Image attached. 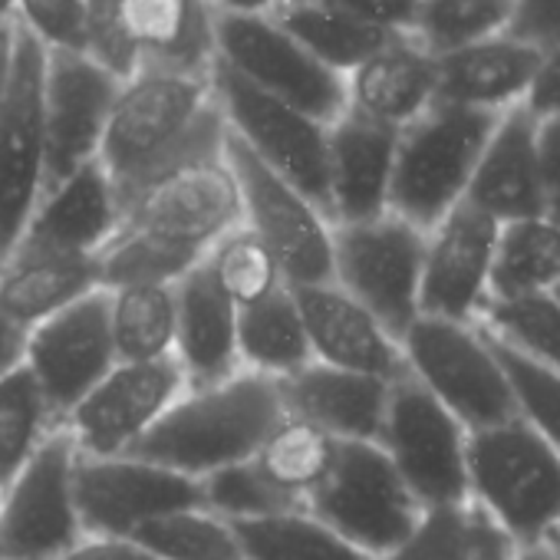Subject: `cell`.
Here are the masks:
<instances>
[{"label": "cell", "mask_w": 560, "mask_h": 560, "mask_svg": "<svg viewBox=\"0 0 560 560\" xmlns=\"http://www.w3.org/2000/svg\"><path fill=\"white\" fill-rule=\"evenodd\" d=\"M221 132L224 116L211 77L139 67L136 77L119 83L96 162L122 198L182 152Z\"/></svg>", "instance_id": "6da1fadb"}, {"label": "cell", "mask_w": 560, "mask_h": 560, "mask_svg": "<svg viewBox=\"0 0 560 560\" xmlns=\"http://www.w3.org/2000/svg\"><path fill=\"white\" fill-rule=\"evenodd\" d=\"M284 419L273 380L241 370L224 383L185 389L129 455L201 481L228 465L250 462Z\"/></svg>", "instance_id": "7a4b0ae2"}, {"label": "cell", "mask_w": 560, "mask_h": 560, "mask_svg": "<svg viewBox=\"0 0 560 560\" xmlns=\"http://www.w3.org/2000/svg\"><path fill=\"white\" fill-rule=\"evenodd\" d=\"M468 501L514 547L560 530V452L521 419L468 432Z\"/></svg>", "instance_id": "3957f363"}, {"label": "cell", "mask_w": 560, "mask_h": 560, "mask_svg": "<svg viewBox=\"0 0 560 560\" xmlns=\"http://www.w3.org/2000/svg\"><path fill=\"white\" fill-rule=\"evenodd\" d=\"M501 113L435 103L425 116L399 132L389 214L432 231L455 205L465 201L475 165Z\"/></svg>", "instance_id": "277c9868"}, {"label": "cell", "mask_w": 560, "mask_h": 560, "mask_svg": "<svg viewBox=\"0 0 560 560\" xmlns=\"http://www.w3.org/2000/svg\"><path fill=\"white\" fill-rule=\"evenodd\" d=\"M304 511L370 560L399 547L425 514L376 442H337Z\"/></svg>", "instance_id": "5b68a950"}, {"label": "cell", "mask_w": 560, "mask_h": 560, "mask_svg": "<svg viewBox=\"0 0 560 560\" xmlns=\"http://www.w3.org/2000/svg\"><path fill=\"white\" fill-rule=\"evenodd\" d=\"M224 136L205 139L119 198L122 224L208 250L241 224V188L224 159Z\"/></svg>", "instance_id": "8992f818"}, {"label": "cell", "mask_w": 560, "mask_h": 560, "mask_svg": "<svg viewBox=\"0 0 560 560\" xmlns=\"http://www.w3.org/2000/svg\"><path fill=\"white\" fill-rule=\"evenodd\" d=\"M399 347L406 373L468 432L517 419L501 363L478 324L419 317Z\"/></svg>", "instance_id": "52a82bcc"}, {"label": "cell", "mask_w": 560, "mask_h": 560, "mask_svg": "<svg viewBox=\"0 0 560 560\" xmlns=\"http://www.w3.org/2000/svg\"><path fill=\"white\" fill-rule=\"evenodd\" d=\"M224 159L241 188V224L273 254L288 288L334 280V221L231 132Z\"/></svg>", "instance_id": "ba28073f"}, {"label": "cell", "mask_w": 560, "mask_h": 560, "mask_svg": "<svg viewBox=\"0 0 560 560\" xmlns=\"http://www.w3.org/2000/svg\"><path fill=\"white\" fill-rule=\"evenodd\" d=\"M376 445L422 511L468 508V429L409 373L389 383Z\"/></svg>", "instance_id": "9c48e42d"}, {"label": "cell", "mask_w": 560, "mask_h": 560, "mask_svg": "<svg viewBox=\"0 0 560 560\" xmlns=\"http://www.w3.org/2000/svg\"><path fill=\"white\" fill-rule=\"evenodd\" d=\"M422 257L425 231L389 211L334 224V284L360 301L396 340L422 317Z\"/></svg>", "instance_id": "30bf717a"}, {"label": "cell", "mask_w": 560, "mask_h": 560, "mask_svg": "<svg viewBox=\"0 0 560 560\" xmlns=\"http://www.w3.org/2000/svg\"><path fill=\"white\" fill-rule=\"evenodd\" d=\"M218 63L330 126L347 113V77L307 54L270 14H214Z\"/></svg>", "instance_id": "8fae6325"}, {"label": "cell", "mask_w": 560, "mask_h": 560, "mask_svg": "<svg viewBox=\"0 0 560 560\" xmlns=\"http://www.w3.org/2000/svg\"><path fill=\"white\" fill-rule=\"evenodd\" d=\"M44 67L47 50L14 24L11 70L0 106V257L21 241L47 188Z\"/></svg>", "instance_id": "7c38bea8"}, {"label": "cell", "mask_w": 560, "mask_h": 560, "mask_svg": "<svg viewBox=\"0 0 560 560\" xmlns=\"http://www.w3.org/2000/svg\"><path fill=\"white\" fill-rule=\"evenodd\" d=\"M211 86L228 132L330 218L327 126L250 86L224 63H214Z\"/></svg>", "instance_id": "4fadbf2b"}, {"label": "cell", "mask_w": 560, "mask_h": 560, "mask_svg": "<svg viewBox=\"0 0 560 560\" xmlns=\"http://www.w3.org/2000/svg\"><path fill=\"white\" fill-rule=\"evenodd\" d=\"M77 455L70 432L57 429L4 485L0 560H57L86 537L73 498Z\"/></svg>", "instance_id": "5bb4252c"}, {"label": "cell", "mask_w": 560, "mask_h": 560, "mask_svg": "<svg viewBox=\"0 0 560 560\" xmlns=\"http://www.w3.org/2000/svg\"><path fill=\"white\" fill-rule=\"evenodd\" d=\"M188 389L175 357L116 363L60 422L80 455H129Z\"/></svg>", "instance_id": "9a60e30c"}, {"label": "cell", "mask_w": 560, "mask_h": 560, "mask_svg": "<svg viewBox=\"0 0 560 560\" xmlns=\"http://www.w3.org/2000/svg\"><path fill=\"white\" fill-rule=\"evenodd\" d=\"M73 498L86 537H132L159 514L201 504V481L139 455H77Z\"/></svg>", "instance_id": "2e32d148"}, {"label": "cell", "mask_w": 560, "mask_h": 560, "mask_svg": "<svg viewBox=\"0 0 560 560\" xmlns=\"http://www.w3.org/2000/svg\"><path fill=\"white\" fill-rule=\"evenodd\" d=\"M24 363L37 376L54 416L63 422L67 412L116 366L109 294L90 291L86 298L27 330Z\"/></svg>", "instance_id": "e0dca14e"}, {"label": "cell", "mask_w": 560, "mask_h": 560, "mask_svg": "<svg viewBox=\"0 0 560 560\" xmlns=\"http://www.w3.org/2000/svg\"><path fill=\"white\" fill-rule=\"evenodd\" d=\"M501 224L475 205H455L432 231H425L422 257V317L475 324L488 304L491 260Z\"/></svg>", "instance_id": "ac0fdd59"}, {"label": "cell", "mask_w": 560, "mask_h": 560, "mask_svg": "<svg viewBox=\"0 0 560 560\" xmlns=\"http://www.w3.org/2000/svg\"><path fill=\"white\" fill-rule=\"evenodd\" d=\"M119 80L86 54H47L44 122H47V188L96 162Z\"/></svg>", "instance_id": "d6986e66"}, {"label": "cell", "mask_w": 560, "mask_h": 560, "mask_svg": "<svg viewBox=\"0 0 560 560\" xmlns=\"http://www.w3.org/2000/svg\"><path fill=\"white\" fill-rule=\"evenodd\" d=\"M291 294L298 301L314 363L366 373L386 383L406 376L399 340L334 280L291 288Z\"/></svg>", "instance_id": "ffe728a7"}, {"label": "cell", "mask_w": 560, "mask_h": 560, "mask_svg": "<svg viewBox=\"0 0 560 560\" xmlns=\"http://www.w3.org/2000/svg\"><path fill=\"white\" fill-rule=\"evenodd\" d=\"M399 129L353 109L327 126V198L330 221L353 224L389 211Z\"/></svg>", "instance_id": "44dd1931"}, {"label": "cell", "mask_w": 560, "mask_h": 560, "mask_svg": "<svg viewBox=\"0 0 560 560\" xmlns=\"http://www.w3.org/2000/svg\"><path fill=\"white\" fill-rule=\"evenodd\" d=\"M277 396L291 419L320 429L334 442H376L386 416L389 383L311 363L284 380H277Z\"/></svg>", "instance_id": "7402d4cb"}, {"label": "cell", "mask_w": 560, "mask_h": 560, "mask_svg": "<svg viewBox=\"0 0 560 560\" xmlns=\"http://www.w3.org/2000/svg\"><path fill=\"white\" fill-rule=\"evenodd\" d=\"M175 363L188 389L214 386L241 373L237 304L221 291L208 260L175 284Z\"/></svg>", "instance_id": "603a6c76"}, {"label": "cell", "mask_w": 560, "mask_h": 560, "mask_svg": "<svg viewBox=\"0 0 560 560\" xmlns=\"http://www.w3.org/2000/svg\"><path fill=\"white\" fill-rule=\"evenodd\" d=\"M100 291L96 257L21 237L0 257V314L24 330Z\"/></svg>", "instance_id": "cb8c5ba5"}, {"label": "cell", "mask_w": 560, "mask_h": 560, "mask_svg": "<svg viewBox=\"0 0 560 560\" xmlns=\"http://www.w3.org/2000/svg\"><path fill=\"white\" fill-rule=\"evenodd\" d=\"M119 224L122 208L113 178L100 162H86L83 168L44 188L21 237L96 257L113 241Z\"/></svg>", "instance_id": "d4e9b609"}, {"label": "cell", "mask_w": 560, "mask_h": 560, "mask_svg": "<svg viewBox=\"0 0 560 560\" xmlns=\"http://www.w3.org/2000/svg\"><path fill=\"white\" fill-rule=\"evenodd\" d=\"M465 201L498 224L540 214L537 119L524 106H511L498 116V126L475 165Z\"/></svg>", "instance_id": "484cf974"}, {"label": "cell", "mask_w": 560, "mask_h": 560, "mask_svg": "<svg viewBox=\"0 0 560 560\" xmlns=\"http://www.w3.org/2000/svg\"><path fill=\"white\" fill-rule=\"evenodd\" d=\"M435 57L409 34H396L383 50L347 73V109L402 132L435 106Z\"/></svg>", "instance_id": "4316f807"}, {"label": "cell", "mask_w": 560, "mask_h": 560, "mask_svg": "<svg viewBox=\"0 0 560 560\" xmlns=\"http://www.w3.org/2000/svg\"><path fill=\"white\" fill-rule=\"evenodd\" d=\"M540 54L544 50L501 34L435 57V103L481 113H504L511 106H521L537 73Z\"/></svg>", "instance_id": "83f0119b"}, {"label": "cell", "mask_w": 560, "mask_h": 560, "mask_svg": "<svg viewBox=\"0 0 560 560\" xmlns=\"http://www.w3.org/2000/svg\"><path fill=\"white\" fill-rule=\"evenodd\" d=\"M214 8L208 0H119V18L136 44L142 67L211 77Z\"/></svg>", "instance_id": "f1b7e54d"}, {"label": "cell", "mask_w": 560, "mask_h": 560, "mask_svg": "<svg viewBox=\"0 0 560 560\" xmlns=\"http://www.w3.org/2000/svg\"><path fill=\"white\" fill-rule=\"evenodd\" d=\"M560 291V224L544 214L498 231L488 301H524Z\"/></svg>", "instance_id": "f546056e"}, {"label": "cell", "mask_w": 560, "mask_h": 560, "mask_svg": "<svg viewBox=\"0 0 560 560\" xmlns=\"http://www.w3.org/2000/svg\"><path fill=\"white\" fill-rule=\"evenodd\" d=\"M237 357L241 370L273 383L314 363L291 288H280L270 298L237 311Z\"/></svg>", "instance_id": "4dcf8cb0"}, {"label": "cell", "mask_w": 560, "mask_h": 560, "mask_svg": "<svg viewBox=\"0 0 560 560\" xmlns=\"http://www.w3.org/2000/svg\"><path fill=\"white\" fill-rule=\"evenodd\" d=\"M270 18L284 27L307 54L337 73H353L363 60L383 50L396 34H386L360 18L340 11L330 0H301V4H273Z\"/></svg>", "instance_id": "1f68e13d"}, {"label": "cell", "mask_w": 560, "mask_h": 560, "mask_svg": "<svg viewBox=\"0 0 560 560\" xmlns=\"http://www.w3.org/2000/svg\"><path fill=\"white\" fill-rule=\"evenodd\" d=\"M208 250L139 231L119 228L113 241L96 254V280L100 291L119 288H175L178 280L205 260Z\"/></svg>", "instance_id": "d6a6232c"}, {"label": "cell", "mask_w": 560, "mask_h": 560, "mask_svg": "<svg viewBox=\"0 0 560 560\" xmlns=\"http://www.w3.org/2000/svg\"><path fill=\"white\" fill-rule=\"evenodd\" d=\"M241 560H370L304 508L234 521Z\"/></svg>", "instance_id": "836d02e7"}, {"label": "cell", "mask_w": 560, "mask_h": 560, "mask_svg": "<svg viewBox=\"0 0 560 560\" xmlns=\"http://www.w3.org/2000/svg\"><path fill=\"white\" fill-rule=\"evenodd\" d=\"M106 294L116 363L175 357V288H119Z\"/></svg>", "instance_id": "e575fe53"}, {"label": "cell", "mask_w": 560, "mask_h": 560, "mask_svg": "<svg viewBox=\"0 0 560 560\" xmlns=\"http://www.w3.org/2000/svg\"><path fill=\"white\" fill-rule=\"evenodd\" d=\"M57 429L60 419L27 363L0 376V485H8Z\"/></svg>", "instance_id": "d590c367"}, {"label": "cell", "mask_w": 560, "mask_h": 560, "mask_svg": "<svg viewBox=\"0 0 560 560\" xmlns=\"http://www.w3.org/2000/svg\"><path fill=\"white\" fill-rule=\"evenodd\" d=\"M129 540L155 560H241L234 527L201 504L159 514Z\"/></svg>", "instance_id": "8d00e7d4"}, {"label": "cell", "mask_w": 560, "mask_h": 560, "mask_svg": "<svg viewBox=\"0 0 560 560\" xmlns=\"http://www.w3.org/2000/svg\"><path fill=\"white\" fill-rule=\"evenodd\" d=\"M511 11L514 0H419L409 37L429 57H445L501 37L511 24Z\"/></svg>", "instance_id": "74e56055"}, {"label": "cell", "mask_w": 560, "mask_h": 560, "mask_svg": "<svg viewBox=\"0 0 560 560\" xmlns=\"http://www.w3.org/2000/svg\"><path fill=\"white\" fill-rule=\"evenodd\" d=\"M334 445L337 442L327 439L320 429L288 416L267 435V442L254 455V465L280 494H288L294 504L304 508V498L314 491L334 458Z\"/></svg>", "instance_id": "f35d334b"}, {"label": "cell", "mask_w": 560, "mask_h": 560, "mask_svg": "<svg viewBox=\"0 0 560 560\" xmlns=\"http://www.w3.org/2000/svg\"><path fill=\"white\" fill-rule=\"evenodd\" d=\"M488 337L521 357L560 373V298L540 294L524 301H488L475 320Z\"/></svg>", "instance_id": "ab89813d"}, {"label": "cell", "mask_w": 560, "mask_h": 560, "mask_svg": "<svg viewBox=\"0 0 560 560\" xmlns=\"http://www.w3.org/2000/svg\"><path fill=\"white\" fill-rule=\"evenodd\" d=\"M205 260H208L214 280L221 284V291L237 304V311L270 298L280 288H288L273 254L244 224H237L234 231L218 237L208 247Z\"/></svg>", "instance_id": "60d3db41"}, {"label": "cell", "mask_w": 560, "mask_h": 560, "mask_svg": "<svg viewBox=\"0 0 560 560\" xmlns=\"http://www.w3.org/2000/svg\"><path fill=\"white\" fill-rule=\"evenodd\" d=\"M488 343H491V350L501 363V373L508 380L517 419L527 429H534L553 452H560V373L521 357L517 350H511L508 343H501L494 337H488Z\"/></svg>", "instance_id": "b9f144b4"}, {"label": "cell", "mask_w": 560, "mask_h": 560, "mask_svg": "<svg viewBox=\"0 0 560 560\" xmlns=\"http://www.w3.org/2000/svg\"><path fill=\"white\" fill-rule=\"evenodd\" d=\"M201 508L234 524V521L267 517L277 511H294L301 504H294L288 494H280L250 458L201 478Z\"/></svg>", "instance_id": "7bdbcfd3"}, {"label": "cell", "mask_w": 560, "mask_h": 560, "mask_svg": "<svg viewBox=\"0 0 560 560\" xmlns=\"http://www.w3.org/2000/svg\"><path fill=\"white\" fill-rule=\"evenodd\" d=\"M380 560H475V511L439 508L425 511L416 530Z\"/></svg>", "instance_id": "ee69618b"}, {"label": "cell", "mask_w": 560, "mask_h": 560, "mask_svg": "<svg viewBox=\"0 0 560 560\" xmlns=\"http://www.w3.org/2000/svg\"><path fill=\"white\" fill-rule=\"evenodd\" d=\"M14 24L47 54L86 50V0H18Z\"/></svg>", "instance_id": "f6af8a7d"}, {"label": "cell", "mask_w": 560, "mask_h": 560, "mask_svg": "<svg viewBox=\"0 0 560 560\" xmlns=\"http://www.w3.org/2000/svg\"><path fill=\"white\" fill-rule=\"evenodd\" d=\"M83 54L119 83L139 73L142 57L126 34V24L119 18V0H86V50Z\"/></svg>", "instance_id": "bcb514c9"}, {"label": "cell", "mask_w": 560, "mask_h": 560, "mask_svg": "<svg viewBox=\"0 0 560 560\" xmlns=\"http://www.w3.org/2000/svg\"><path fill=\"white\" fill-rule=\"evenodd\" d=\"M504 37L537 47V50L557 47L560 44V0H514Z\"/></svg>", "instance_id": "7dc6e473"}, {"label": "cell", "mask_w": 560, "mask_h": 560, "mask_svg": "<svg viewBox=\"0 0 560 560\" xmlns=\"http://www.w3.org/2000/svg\"><path fill=\"white\" fill-rule=\"evenodd\" d=\"M537 182L540 214L560 224V119L537 122Z\"/></svg>", "instance_id": "c3c4849f"}, {"label": "cell", "mask_w": 560, "mask_h": 560, "mask_svg": "<svg viewBox=\"0 0 560 560\" xmlns=\"http://www.w3.org/2000/svg\"><path fill=\"white\" fill-rule=\"evenodd\" d=\"M330 4L386 34H409L419 11V0H330Z\"/></svg>", "instance_id": "681fc988"}, {"label": "cell", "mask_w": 560, "mask_h": 560, "mask_svg": "<svg viewBox=\"0 0 560 560\" xmlns=\"http://www.w3.org/2000/svg\"><path fill=\"white\" fill-rule=\"evenodd\" d=\"M537 122L560 119V44L540 54L537 73L527 86V96L521 103Z\"/></svg>", "instance_id": "f907efd6"}, {"label": "cell", "mask_w": 560, "mask_h": 560, "mask_svg": "<svg viewBox=\"0 0 560 560\" xmlns=\"http://www.w3.org/2000/svg\"><path fill=\"white\" fill-rule=\"evenodd\" d=\"M57 560H155L129 537H83Z\"/></svg>", "instance_id": "816d5d0a"}, {"label": "cell", "mask_w": 560, "mask_h": 560, "mask_svg": "<svg viewBox=\"0 0 560 560\" xmlns=\"http://www.w3.org/2000/svg\"><path fill=\"white\" fill-rule=\"evenodd\" d=\"M511 550L514 544L485 514L475 511V560H511Z\"/></svg>", "instance_id": "f5cc1de1"}, {"label": "cell", "mask_w": 560, "mask_h": 560, "mask_svg": "<svg viewBox=\"0 0 560 560\" xmlns=\"http://www.w3.org/2000/svg\"><path fill=\"white\" fill-rule=\"evenodd\" d=\"M24 350H27V330L0 314V376H8L24 363Z\"/></svg>", "instance_id": "db71d44e"}, {"label": "cell", "mask_w": 560, "mask_h": 560, "mask_svg": "<svg viewBox=\"0 0 560 560\" xmlns=\"http://www.w3.org/2000/svg\"><path fill=\"white\" fill-rule=\"evenodd\" d=\"M218 14H270L277 0H208Z\"/></svg>", "instance_id": "11a10c76"}, {"label": "cell", "mask_w": 560, "mask_h": 560, "mask_svg": "<svg viewBox=\"0 0 560 560\" xmlns=\"http://www.w3.org/2000/svg\"><path fill=\"white\" fill-rule=\"evenodd\" d=\"M511 560H557L550 540H537V544H521L511 550Z\"/></svg>", "instance_id": "9f6ffc18"}, {"label": "cell", "mask_w": 560, "mask_h": 560, "mask_svg": "<svg viewBox=\"0 0 560 560\" xmlns=\"http://www.w3.org/2000/svg\"><path fill=\"white\" fill-rule=\"evenodd\" d=\"M11 40H14V27L0 31V106H4V86H8V70H11Z\"/></svg>", "instance_id": "6f0895ef"}, {"label": "cell", "mask_w": 560, "mask_h": 560, "mask_svg": "<svg viewBox=\"0 0 560 560\" xmlns=\"http://www.w3.org/2000/svg\"><path fill=\"white\" fill-rule=\"evenodd\" d=\"M14 11H18V0H0V31L14 27Z\"/></svg>", "instance_id": "680465c9"}, {"label": "cell", "mask_w": 560, "mask_h": 560, "mask_svg": "<svg viewBox=\"0 0 560 560\" xmlns=\"http://www.w3.org/2000/svg\"><path fill=\"white\" fill-rule=\"evenodd\" d=\"M547 540H550V547H553V553H557V560H560V530H557V534H550Z\"/></svg>", "instance_id": "91938a15"}, {"label": "cell", "mask_w": 560, "mask_h": 560, "mask_svg": "<svg viewBox=\"0 0 560 560\" xmlns=\"http://www.w3.org/2000/svg\"><path fill=\"white\" fill-rule=\"evenodd\" d=\"M277 4H301V0H277Z\"/></svg>", "instance_id": "94428289"}, {"label": "cell", "mask_w": 560, "mask_h": 560, "mask_svg": "<svg viewBox=\"0 0 560 560\" xmlns=\"http://www.w3.org/2000/svg\"><path fill=\"white\" fill-rule=\"evenodd\" d=\"M0 504H4V485H0Z\"/></svg>", "instance_id": "6125c7cd"}, {"label": "cell", "mask_w": 560, "mask_h": 560, "mask_svg": "<svg viewBox=\"0 0 560 560\" xmlns=\"http://www.w3.org/2000/svg\"><path fill=\"white\" fill-rule=\"evenodd\" d=\"M557 298H560V291H557Z\"/></svg>", "instance_id": "be15d7a7"}]
</instances>
